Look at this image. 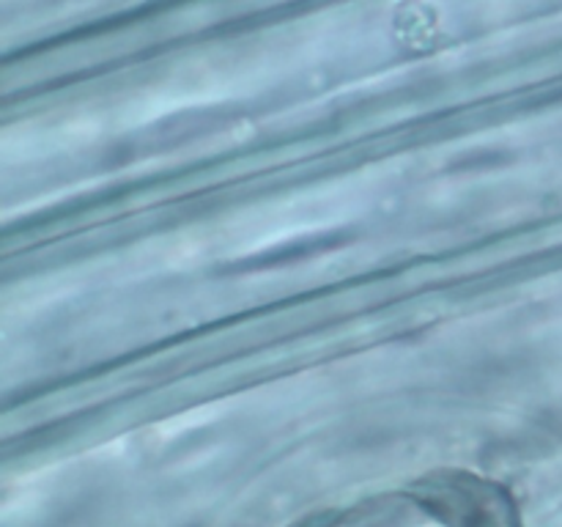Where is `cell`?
<instances>
[{"instance_id":"cell-1","label":"cell","mask_w":562,"mask_h":527,"mask_svg":"<svg viewBox=\"0 0 562 527\" xmlns=\"http://www.w3.org/2000/svg\"><path fill=\"white\" fill-rule=\"evenodd\" d=\"M296 527H521L505 486L470 472H434L324 508Z\"/></svg>"}]
</instances>
